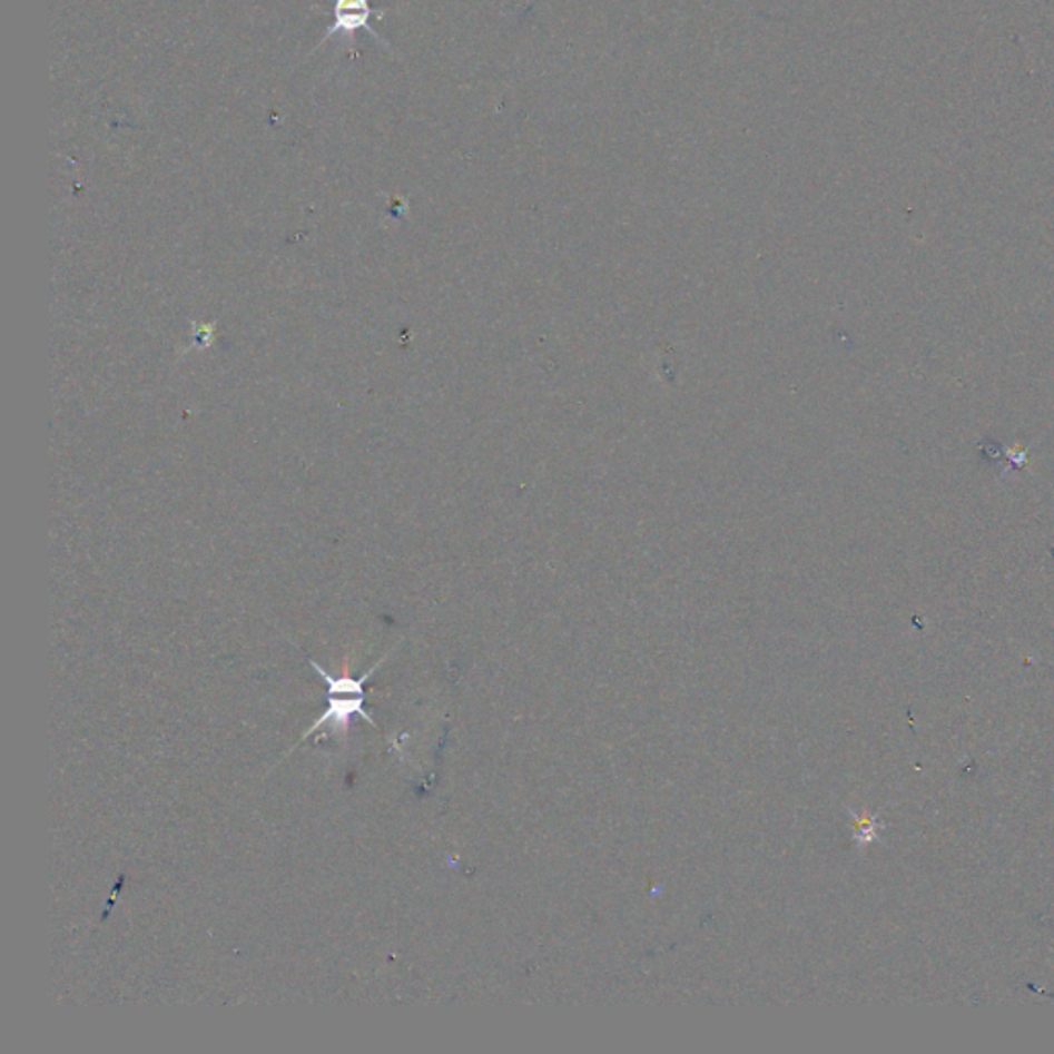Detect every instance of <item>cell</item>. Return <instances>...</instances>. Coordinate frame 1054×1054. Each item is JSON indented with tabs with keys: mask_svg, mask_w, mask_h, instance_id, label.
Returning <instances> with one entry per match:
<instances>
[{
	"mask_svg": "<svg viewBox=\"0 0 1054 1054\" xmlns=\"http://www.w3.org/2000/svg\"><path fill=\"white\" fill-rule=\"evenodd\" d=\"M332 13H334V23L326 29L317 48L336 36H344V40L348 41V48H353L356 31L361 29H365L373 40L380 41L387 48V41L380 33H375V29L371 28L370 23L373 17L384 19L385 9H373L370 0H334Z\"/></svg>",
	"mask_w": 1054,
	"mask_h": 1054,
	"instance_id": "6da1fadb",
	"label": "cell"
},
{
	"mask_svg": "<svg viewBox=\"0 0 1054 1054\" xmlns=\"http://www.w3.org/2000/svg\"><path fill=\"white\" fill-rule=\"evenodd\" d=\"M363 700H365V695L363 692H348L344 699H336V695H329L328 692V711L324 712V717L315 723L307 736H312L317 729L326 726V723H334V729H341V731H346L348 729V719L351 715L356 712L361 717H365L373 726V719H371L367 712L363 711Z\"/></svg>",
	"mask_w": 1054,
	"mask_h": 1054,
	"instance_id": "7a4b0ae2",
	"label": "cell"
}]
</instances>
